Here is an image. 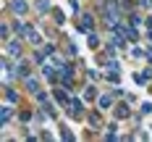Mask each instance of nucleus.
I'll return each mask as SVG.
<instances>
[{"mask_svg": "<svg viewBox=\"0 0 152 142\" xmlns=\"http://www.w3.org/2000/svg\"><path fill=\"white\" fill-rule=\"evenodd\" d=\"M11 11H13L16 16H24L26 11H29V5H26L24 0H13V3H11Z\"/></svg>", "mask_w": 152, "mask_h": 142, "instance_id": "f257e3e1", "label": "nucleus"}, {"mask_svg": "<svg viewBox=\"0 0 152 142\" xmlns=\"http://www.w3.org/2000/svg\"><path fill=\"white\" fill-rule=\"evenodd\" d=\"M34 8H37L39 13H47V11H50V3H47V0H37V3H34Z\"/></svg>", "mask_w": 152, "mask_h": 142, "instance_id": "f03ea898", "label": "nucleus"}, {"mask_svg": "<svg viewBox=\"0 0 152 142\" xmlns=\"http://www.w3.org/2000/svg\"><path fill=\"white\" fill-rule=\"evenodd\" d=\"M16 42H18V40H16ZM16 42H11V45L5 47V50H8L11 55H21V45H16Z\"/></svg>", "mask_w": 152, "mask_h": 142, "instance_id": "7ed1b4c3", "label": "nucleus"}, {"mask_svg": "<svg viewBox=\"0 0 152 142\" xmlns=\"http://www.w3.org/2000/svg\"><path fill=\"white\" fill-rule=\"evenodd\" d=\"M110 103H113V100H110V95L100 97V110H102V108H110Z\"/></svg>", "mask_w": 152, "mask_h": 142, "instance_id": "20e7f679", "label": "nucleus"}, {"mask_svg": "<svg viewBox=\"0 0 152 142\" xmlns=\"http://www.w3.org/2000/svg\"><path fill=\"white\" fill-rule=\"evenodd\" d=\"M79 26H81L84 32H89L92 29V16H84V24H79Z\"/></svg>", "mask_w": 152, "mask_h": 142, "instance_id": "39448f33", "label": "nucleus"}, {"mask_svg": "<svg viewBox=\"0 0 152 142\" xmlns=\"http://www.w3.org/2000/svg\"><path fill=\"white\" fill-rule=\"evenodd\" d=\"M11 121V108H3V126Z\"/></svg>", "mask_w": 152, "mask_h": 142, "instance_id": "423d86ee", "label": "nucleus"}, {"mask_svg": "<svg viewBox=\"0 0 152 142\" xmlns=\"http://www.w3.org/2000/svg\"><path fill=\"white\" fill-rule=\"evenodd\" d=\"M5 97H8V100H11V103H16V100H18V95H16L13 90H5Z\"/></svg>", "mask_w": 152, "mask_h": 142, "instance_id": "0eeeda50", "label": "nucleus"}, {"mask_svg": "<svg viewBox=\"0 0 152 142\" xmlns=\"http://www.w3.org/2000/svg\"><path fill=\"white\" fill-rule=\"evenodd\" d=\"M94 95H97V92H94V87H87V90H84V97H87V100H92Z\"/></svg>", "mask_w": 152, "mask_h": 142, "instance_id": "6e6552de", "label": "nucleus"}, {"mask_svg": "<svg viewBox=\"0 0 152 142\" xmlns=\"http://www.w3.org/2000/svg\"><path fill=\"white\" fill-rule=\"evenodd\" d=\"M115 113H118V118H121V116H129V108H126V105H121V108L115 110Z\"/></svg>", "mask_w": 152, "mask_h": 142, "instance_id": "1a4fd4ad", "label": "nucleus"}, {"mask_svg": "<svg viewBox=\"0 0 152 142\" xmlns=\"http://www.w3.org/2000/svg\"><path fill=\"white\" fill-rule=\"evenodd\" d=\"M142 113H152V103H144L142 105Z\"/></svg>", "mask_w": 152, "mask_h": 142, "instance_id": "9d476101", "label": "nucleus"}, {"mask_svg": "<svg viewBox=\"0 0 152 142\" xmlns=\"http://www.w3.org/2000/svg\"><path fill=\"white\" fill-rule=\"evenodd\" d=\"M139 5H144V8H150V5H152V0H139Z\"/></svg>", "mask_w": 152, "mask_h": 142, "instance_id": "9b49d317", "label": "nucleus"}]
</instances>
